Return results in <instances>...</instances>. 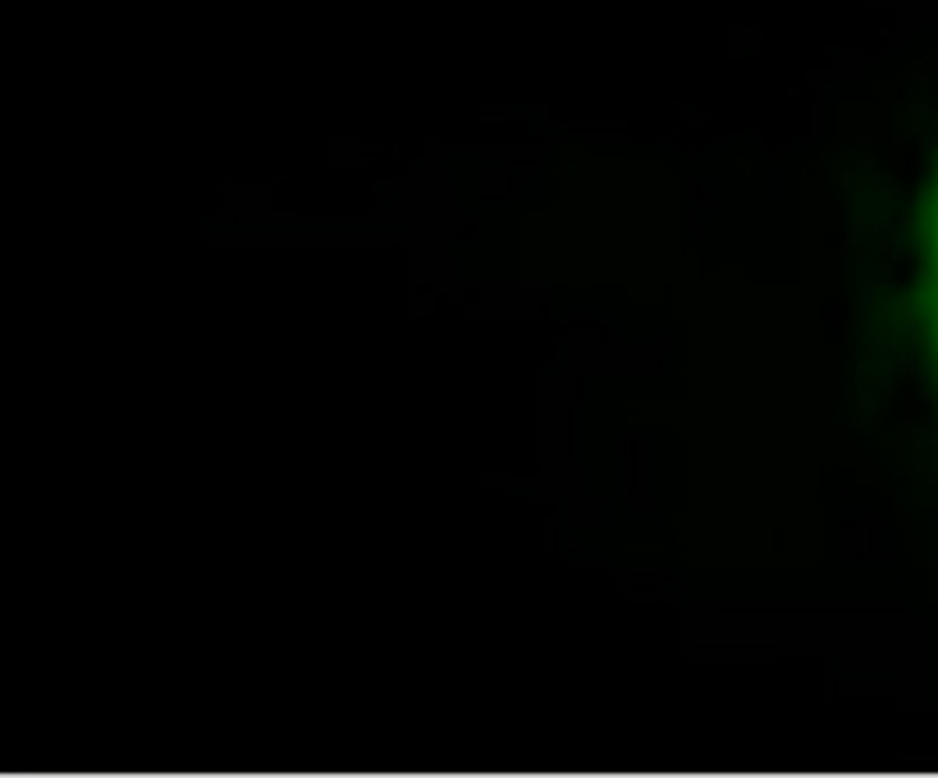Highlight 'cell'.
Listing matches in <instances>:
<instances>
[{
  "instance_id": "1",
  "label": "cell",
  "mask_w": 938,
  "mask_h": 778,
  "mask_svg": "<svg viewBox=\"0 0 938 778\" xmlns=\"http://www.w3.org/2000/svg\"><path fill=\"white\" fill-rule=\"evenodd\" d=\"M847 211L861 426L938 550V69L893 110Z\"/></svg>"
}]
</instances>
